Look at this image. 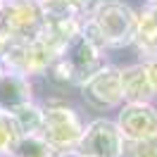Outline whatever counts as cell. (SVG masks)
<instances>
[{"mask_svg":"<svg viewBox=\"0 0 157 157\" xmlns=\"http://www.w3.org/2000/svg\"><path fill=\"white\" fill-rule=\"evenodd\" d=\"M81 157H121L124 155V138L119 133L117 121L95 119L83 128V136L76 145Z\"/></svg>","mask_w":157,"mask_h":157,"instance_id":"obj_4","label":"cell"},{"mask_svg":"<svg viewBox=\"0 0 157 157\" xmlns=\"http://www.w3.org/2000/svg\"><path fill=\"white\" fill-rule=\"evenodd\" d=\"M21 138H24V136H21L19 126H17L14 114H10V112H0V155L7 157Z\"/></svg>","mask_w":157,"mask_h":157,"instance_id":"obj_12","label":"cell"},{"mask_svg":"<svg viewBox=\"0 0 157 157\" xmlns=\"http://www.w3.org/2000/svg\"><path fill=\"white\" fill-rule=\"evenodd\" d=\"M126 157H157V136L143 140H124Z\"/></svg>","mask_w":157,"mask_h":157,"instance_id":"obj_13","label":"cell"},{"mask_svg":"<svg viewBox=\"0 0 157 157\" xmlns=\"http://www.w3.org/2000/svg\"><path fill=\"white\" fill-rule=\"evenodd\" d=\"M136 43L140 52H145L150 62L157 59V2L147 5L143 14L138 17V29H136Z\"/></svg>","mask_w":157,"mask_h":157,"instance_id":"obj_9","label":"cell"},{"mask_svg":"<svg viewBox=\"0 0 157 157\" xmlns=\"http://www.w3.org/2000/svg\"><path fill=\"white\" fill-rule=\"evenodd\" d=\"M121 90L126 102H147L150 95L155 93L147 78V67L145 64H131L121 69Z\"/></svg>","mask_w":157,"mask_h":157,"instance_id":"obj_8","label":"cell"},{"mask_svg":"<svg viewBox=\"0 0 157 157\" xmlns=\"http://www.w3.org/2000/svg\"><path fill=\"white\" fill-rule=\"evenodd\" d=\"M33 102V88H31V78L17 71H2L0 74V112H10L14 114L24 105Z\"/></svg>","mask_w":157,"mask_h":157,"instance_id":"obj_7","label":"cell"},{"mask_svg":"<svg viewBox=\"0 0 157 157\" xmlns=\"http://www.w3.org/2000/svg\"><path fill=\"white\" fill-rule=\"evenodd\" d=\"M55 155L57 152L48 145V140L43 136H24L7 157H55Z\"/></svg>","mask_w":157,"mask_h":157,"instance_id":"obj_11","label":"cell"},{"mask_svg":"<svg viewBox=\"0 0 157 157\" xmlns=\"http://www.w3.org/2000/svg\"><path fill=\"white\" fill-rule=\"evenodd\" d=\"M124 140H143L157 136V109L150 102H126L117 119Z\"/></svg>","mask_w":157,"mask_h":157,"instance_id":"obj_6","label":"cell"},{"mask_svg":"<svg viewBox=\"0 0 157 157\" xmlns=\"http://www.w3.org/2000/svg\"><path fill=\"white\" fill-rule=\"evenodd\" d=\"M2 71H5V67H2V62H0V74H2Z\"/></svg>","mask_w":157,"mask_h":157,"instance_id":"obj_15","label":"cell"},{"mask_svg":"<svg viewBox=\"0 0 157 157\" xmlns=\"http://www.w3.org/2000/svg\"><path fill=\"white\" fill-rule=\"evenodd\" d=\"M55 157H81V155H78L76 150H67V152H57Z\"/></svg>","mask_w":157,"mask_h":157,"instance_id":"obj_14","label":"cell"},{"mask_svg":"<svg viewBox=\"0 0 157 157\" xmlns=\"http://www.w3.org/2000/svg\"><path fill=\"white\" fill-rule=\"evenodd\" d=\"M0 157H2V155H0Z\"/></svg>","mask_w":157,"mask_h":157,"instance_id":"obj_16","label":"cell"},{"mask_svg":"<svg viewBox=\"0 0 157 157\" xmlns=\"http://www.w3.org/2000/svg\"><path fill=\"white\" fill-rule=\"evenodd\" d=\"M100 52L93 43H90L81 31L59 48L55 62L50 64L48 74L52 76L55 83H62V86H83L98 69H102V62H100Z\"/></svg>","mask_w":157,"mask_h":157,"instance_id":"obj_2","label":"cell"},{"mask_svg":"<svg viewBox=\"0 0 157 157\" xmlns=\"http://www.w3.org/2000/svg\"><path fill=\"white\" fill-rule=\"evenodd\" d=\"M14 119H17L21 136H40V131H43V107L40 105L36 102L24 105L21 109L14 112Z\"/></svg>","mask_w":157,"mask_h":157,"instance_id":"obj_10","label":"cell"},{"mask_svg":"<svg viewBox=\"0 0 157 157\" xmlns=\"http://www.w3.org/2000/svg\"><path fill=\"white\" fill-rule=\"evenodd\" d=\"M83 121L74 107L64 102L57 105H43V131L40 136L48 140V145L55 152L76 150L78 140L83 136Z\"/></svg>","mask_w":157,"mask_h":157,"instance_id":"obj_3","label":"cell"},{"mask_svg":"<svg viewBox=\"0 0 157 157\" xmlns=\"http://www.w3.org/2000/svg\"><path fill=\"white\" fill-rule=\"evenodd\" d=\"M136 29L138 14L124 2H98L88 19L81 21V33L98 50L131 45Z\"/></svg>","mask_w":157,"mask_h":157,"instance_id":"obj_1","label":"cell"},{"mask_svg":"<svg viewBox=\"0 0 157 157\" xmlns=\"http://www.w3.org/2000/svg\"><path fill=\"white\" fill-rule=\"evenodd\" d=\"M81 98L93 109H109L117 107L124 100L121 90V69L105 64L81 86Z\"/></svg>","mask_w":157,"mask_h":157,"instance_id":"obj_5","label":"cell"}]
</instances>
